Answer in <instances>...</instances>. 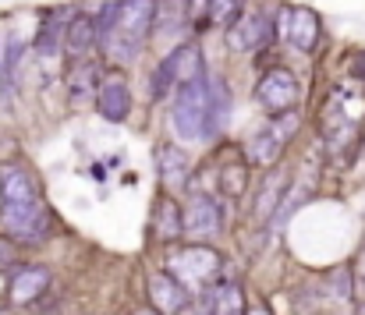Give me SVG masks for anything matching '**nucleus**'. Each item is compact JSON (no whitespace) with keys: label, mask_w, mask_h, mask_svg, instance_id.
Listing matches in <instances>:
<instances>
[{"label":"nucleus","mask_w":365,"mask_h":315,"mask_svg":"<svg viewBox=\"0 0 365 315\" xmlns=\"http://www.w3.org/2000/svg\"><path fill=\"white\" fill-rule=\"evenodd\" d=\"M156 11H160V0H121L118 4V18L110 32L100 39L110 64H131L142 53L149 32L156 29Z\"/></svg>","instance_id":"nucleus-1"},{"label":"nucleus","mask_w":365,"mask_h":315,"mask_svg":"<svg viewBox=\"0 0 365 315\" xmlns=\"http://www.w3.org/2000/svg\"><path fill=\"white\" fill-rule=\"evenodd\" d=\"M210 75H202L192 86H181L170 103V128L181 142H199L202 138V117H206V100H210Z\"/></svg>","instance_id":"nucleus-2"},{"label":"nucleus","mask_w":365,"mask_h":315,"mask_svg":"<svg viewBox=\"0 0 365 315\" xmlns=\"http://www.w3.org/2000/svg\"><path fill=\"white\" fill-rule=\"evenodd\" d=\"M220 266H224V255L217 248H210V244H185V248H178L167 259V273L178 277L188 291H195L206 280H213L220 273Z\"/></svg>","instance_id":"nucleus-3"},{"label":"nucleus","mask_w":365,"mask_h":315,"mask_svg":"<svg viewBox=\"0 0 365 315\" xmlns=\"http://www.w3.org/2000/svg\"><path fill=\"white\" fill-rule=\"evenodd\" d=\"M4 227L14 241H25V244H36V241H46L50 230H53V212L50 206L39 199V202H7L4 210Z\"/></svg>","instance_id":"nucleus-4"},{"label":"nucleus","mask_w":365,"mask_h":315,"mask_svg":"<svg viewBox=\"0 0 365 315\" xmlns=\"http://www.w3.org/2000/svg\"><path fill=\"white\" fill-rule=\"evenodd\" d=\"M294 131H298V117H294V113L273 117V120L262 124V131H255L252 142L245 145V163H252V167H273V163L284 156V149H287V142H291Z\"/></svg>","instance_id":"nucleus-5"},{"label":"nucleus","mask_w":365,"mask_h":315,"mask_svg":"<svg viewBox=\"0 0 365 315\" xmlns=\"http://www.w3.org/2000/svg\"><path fill=\"white\" fill-rule=\"evenodd\" d=\"M277 32H280V39H287L302 53H312L323 39V25H319V14L312 7H280Z\"/></svg>","instance_id":"nucleus-6"},{"label":"nucleus","mask_w":365,"mask_h":315,"mask_svg":"<svg viewBox=\"0 0 365 315\" xmlns=\"http://www.w3.org/2000/svg\"><path fill=\"white\" fill-rule=\"evenodd\" d=\"M294 100H298V82L284 68L266 71L259 78V86H255V103L262 106V113H269V117H284L294 106Z\"/></svg>","instance_id":"nucleus-7"},{"label":"nucleus","mask_w":365,"mask_h":315,"mask_svg":"<svg viewBox=\"0 0 365 315\" xmlns=\"http://www.w3.org/2000/svg\"><path fill=\"white\" fill-rule=\"evenodd\" d=\"M277 25L266 11H242V18L227 29V46L235 53H248V50H259L273 39Z\"/></svg>","instance_id":"nucleus-8"},{"label":"nucleus","mask_w":365,"mask_h":315,"mask_svg":"<svg viewBox=\"0 0 365 315\" xmlns=\"http://www.w3.org/2000/svg\"><path fill=\"white\" fill-rule=\"evenodd\" d=\"M39 181L21 160H4L0 163V202H39Z\"/></svg>","instance_id":"nucleus-9"},{"label":"nucleus","mask_w":365,"mask_h":315,"mask_svg":"<svg viewBox=\"0 0 365 315\" xmlns=\"http://www.w3.org/2000/svg\"><path fill=\"white\" fill-rule=\"evenodd\" d=\"M145 287H149V305H153L160 315L185 312V309H188V301H192L188 287H185L178 277H170L167 269H163V273H149Z\"/></svg>","instance_id":"nucleus-10"},{"label":"nucleus","mask_w":365,"mask_h":315,"mask_svg":"<svg viewBox=\"0 0 365 315\" xmlns=\"http://www.w3.org/2000/svg\"><path fill=\"white\" fill-rule=\"evenodd\" d=\"M78 7H46L43 11V21L36 29V53L39 57H53L61 50V39L68 32V25L75 21Z\"/></svg>","instance_id":"nucleus-11"},{"label":"nucleus","mask_w":365,"mask_h":315,"mask_svg":"<svg viewBox=\"0 0 365 315\" xmlns=\"http://www.w3.org/2000/svg\"><path fill=\"white\" fill-rule=\"evenodd\" d=\"M50 287V269L46 266H18L11 269V280H7V294H11V305H32L46 294Z\"/></svg>","instance_id":"nucleus-12"},{"label":"nucleus","mask_w":365,"mask_h":315,"mask_svg":"<svg viewBox=\"0 0 365 315\" xmlns=\"http://www.w3.org/2000/svg\"><path fill=\"white\" fill-rule=\"evenodd\" d=\"M100 71H103V68H100L96 61H78V64L68 68L64 89H68V100L75 106L93 103V100L100 96V89H103V82H107V78H100Z\"/></svg>","instance_id":"nucleus-13"},{"label":"nucleus","mask_w":365,"mask_h":315,"mask_svg":"<svg viewBox=\"0 0 365 315\" xmlns=\"http://www.w3.org/2000/svg\"><path fill=\"white\" fill-rule=\"evenodd\" d=\"M220 206L213 195H192L188 206H185V234L188 237H213L220 230Z\"/></svg>","instance_id":"nucleus-14"},{"label":"nucleus","mask_w":365,"mask_h":315,"mask_svg":"<svg viewBox=\"0 0 365 315\" xmlns=\"http://www.w3.org/2000/svg\"><path fill=\"white\" fill-rule=\"evenodd\" d=\"M227 117H231V89L224 78H213L210 82V100H206V117H202V138H217L224 128H227Z\"/></svg>","instance_id":"nucleus-15"},{"label":"nucleus","mask_w":365,"mask_h":315,"mask_svg":"<svg viewBox=\"0 0 365 315\" xmlns=\"http://www.w3.org/2000/svg\"><path fill=\"white\" fill-rule=\"evenodd\" d=\"M96 110H100V117H107L110 124H121L124 117L131 113V89H128V82H124L121 75H110V78L103 82V89H100V96H96Z\"/></svg>","instance_id":"nucleus-16"},{"label":"nucleus","mask_w":365,"mask_h":315,"mask_svg":"<svg viewBox=\"0 0 365 315\" xmlns=\"http://www.w3.org/2000/svg\"><path fill=\"white\" fill-rule=\"evenodd\" d=\"M167 64H170V71H174L178 89H181V86H192V82H199V78L206 75V61H202L199 43H181L178 50H170V53H167Z\"/></svg>","instance_id":"nucleus-17"},{"label":"nucleus","mask_w":365,"mask_h":315,"mask_svg":"<svg viewBox=\"0 0 365 315\" xmlns=\"http://www.w3.org/2000/svg\"><path fill=\"white\" fill-rule=\"evenodd\" d=\"M156 174H160V181L167 185V188H181V185H188V174H192V160H188V153L185 149H178V145H156Z\"/></svg>","instance_id":"nucleus-18"},{"label":"nucleus","mask_w":365,"mask_h":315,"mask_svg":"<svg viewBox=\"0 0 365 315\" xmlns=\"http://www.w3.org/2000/svg\"><path fill=\"white\" fill-rule=\"evenodd\" d=\"M93 43H100L96 14L78 11V14H75V21H71V25H68V32H64V53H68V57H75V61H82V57L93 50Z\"/></svg>","instance_id":"nucleus-19"},{"label":"nucleus","mask_w":365,"mask_h":315,"mask_svg":"<svg viewBox=\"0 0 365 315\" xmlns=\"http://www.w3.org/2000/svg\"><path fill=\"white\" fill-rule=\"evenodd\" d=\"M185 234V210L170 199V195H160L156 206H153V237L156 241H178Z\"/></svg>","instance_id":"nucleus-20"},{"label":"nucleus","mask_w":365,"mask_h":315,"mask_svg":"<svg viewBox=\"0 0 365 315\" xmlns=\"http://www.w3.org/2000/svg\"><path fill=\"white\" fill-rule=\"evenodd\" d=\"M202 305H206V315H248L245 312V291L238 280H224L220 287L206 291Z\"/></svg>","instance_id":"nucleus-21"},{"label":"nucleus","mask_w":365,"mask_h":315,"mask_svg":"<svg viewBox=\"0 0 365 315\" xmlns=\"http://www.w3.org/2000/svg\"><path fill=\"white\" fill-rule=\"evenodd\" d=\"M280 195H284V177H280V174H269V177L262 181L259 199H255V212H259V220H269L273 210H280Z\"/></svg>","instance_id":"nucleus-22"},{"label":"nucleus","mask_w":365,"mask_h":315,"mask_svg":"<svg viewBox=\"0 0 365 315\" xmlns=\"http://www.w3.org/2000/svg\"><path fill=\"white\" fill-rule=\"evenodd\" d=\"M242 0H206V25H235L242 18Z\"/></svg>","instance_id":"nucleus-23"},{"label":"nucleus","mask_w":365,"mask_h":315,"mask_svg":"<svg viewBox=\"0 0 365 315\" xmlns=\"http://www.w3.org/2000/svg\"><path fill=\"white\" fill-rule=\"evenodd\" d=\"M220 188H224L227 195H235V199H238L245 188H248V167H245V163H238V167H227V170H224Z\"/></svg>","instance_id":"nucleus-24"},{"label":"nucleus","mask_w":365,"mask_h":315,"mask_svg":"<svg viewBox=\"0 0 365 315\" xmlns=\"http://www.w3.org/2000/svg\"><path fill=\"white\" fill-rule=\"evenodd\" d=\"M0 269H18L14 266V244H11V237H0Z\"/></svg>","instance_id":"nucleus-25"},{"label":"nucleus","mask_w":365,"mask_h":315,"mask_svg":"<svg viewBox=\"0 0 365 315\" xmlns=\"http://www.w3.org/2000/svg\"><path fill=\"white\" fill-rule=\"evenodd\" d=\"M248 315H273L266 305H255V309H248Z\"/></svg>","instance_id":"nucleus-26"},{"label":"nucleus","mask_w":365,"mask_h":315,"mask_svg":"<svg viewBox=\"0 0 365 315\" xmlns=\"http://www.w3.org/2000/svg\"><path fill=\"white\" fill-rule=\"evenodd\" d=\"M135 315H160V312H156V309H138Z\"/></svg>","instance_id":"nucleus-27"},{"label":"nucleus","mask_w":365,"mask_h":315,"mask_svg":"<svg viewBox=\"0 0 365 315\" xmlns=\"http://www.w3.org/2000/svg\"><path fill=\"white\" fill-rule=\"evenodd\" d=\"M0 68H4V46H0Z\"/></svg>","instance_id":"nucleus-28"},{"label":"nucleus","mask_w":365,"mask_h":315,"mask_svg":"<svg viewBox=\"0 0 365 315\" xmlns=\"http://www.w3.org/2000/svg\"><path fill=\"white\" fill-rule=\"evenodd\" d=\"M0 315H7V309H0Z\"/></svg>","instance_id":"nucleus-29"}]
</instances>
